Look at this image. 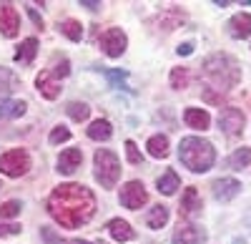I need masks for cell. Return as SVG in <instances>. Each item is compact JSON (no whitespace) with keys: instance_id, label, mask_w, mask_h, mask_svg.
<instances>
[{"instance_id":"cell-21","label":"cell","mask_w":251,"mask_h":244,"mask_svg":"<svg viewBox=\"0 0 251 244\" xmlns=\"http://www.w3.org/2000/svg\"><path fill=\"white\" fill-rule=\"evenodd\" d=\"M146 149H149V154L153 159H166V156H169V138H166L163 134H156V136L149 138Z\"/></svg>"},{"instance_id":"cell-28","label":"cell","mask_w":251,"mask_h":244,"mask_svg":"<svg viewBox=\"0 0 251 244\" xmlns=\"http://www.w3.org/2000/svg\"><path fill=\"white\" fill-rule=\"evenodd\" d=\"M20 201H15V199H10V201H5V204H0V219H13V217H18L20 214Z\"/></svg>"},{"instance_id":"cell-16","label":"cell","mask_w":251,"mask_h":244,"mask_svg":"<svg viewBox=\"0 0 251 244\" xmlns=\"http://www.w3.org/2000/svg\"><path fill=\"white\" fill-rule=\"evenodd\" d=\"M183 121H186V126L203 131V129H208V124H211V116H208V111H203V108H186Z\"/></svg>"},{"instance_id":"cell-13","label":"cell","mask_w":251,"mask_h":244,"mask_svg":"<svg viewBox=\"0 0 251 244\" xmlns=\"http://www.w3.org/2000/svg\"><path fill=\"white\" fill-rule=\"evenodd\" d=\"M228 33H231V38H249L251 35V15L249 13H236L231 20H228Z\"/></svg>"},{"instance_id":"cell-1","label":"cell","mask_w":251,"mask_h":244,"mask_svg":"<svg viewBox=\"0 0 251 244\" xmlns=\"http://www.w3.org/2000/svg\"><path fill=\"white\" fill-rule=\"evenodd\" d=\"M48 214L63 229H78L96 214V196L83 184H60L48 196Z\"/></svg>"},{"instance_id":"cell-25","label":"cell","mask_w":251,"mask_h":244,"mask_svg":"<svg viewBox=\"0 0 251 244\" xmlns=\"http://www.w3.org/2000/svg\"><path fill=\"white\" fill-rule=\"evenodd\" d=\"M13 88H15V76H13L8 68H0V98L8 101L5 96H8Z\"/></svg>"},{"instance_id":"cell-37","label":"cell","mask_w":251,"mask_h":244,"mask_svg":"<svg viewBox=\"0 0 251 244\" xmlns=\"http://www.w3.org/2000/svg\"><path fill=\"white\" fill-rule=\"evenodd\" d=\"M80 5H83V8H88V10H98V8H100L98 0H80Z\"/></svg>"},{"instance_id":"cell-17","label":"cell","mask_w":251,"mask_h":244,"mask_svg":"<svg viewBox=\"0 0 251 244\" xmlns=\"http://www.w3.org/2000/svg\"><path fill=\"white\" fill-rule=\"evenodd\" d=\"M156 187H158V191H161V194L171 196V194H176V189L181 187V179H178V174H176L174 169H169V171H163V174L158 176Z\"/></svg>"},{"instance_id":"cell-35","label":"cell","mask_w":251,"mask_h":244,"mask_svg":"<svg viewBox=\"0 0 251 244\" xmlns=\"http://www.w3.org/2000/svg\"><path fill=\"white\" fill-rule=\"evenodd\" d=\"M176 53H178V55H191V53H194V43H181V46L176 48Z\"/></svg>"},{"instance_id":"cell-15","label":"cell","mask_w":251,"mask_h":244,"mask_svg":"<svg viewBox=\"0 0 251 244\" xmlns=\"http://www.w3.org/2000/svg\"><path fill=\"white\" fill-rule=\"evenodd\" d=\"M106 229H108V234L116 242H131V239H136V232L131 229L128 221H123V219H111Z\"/></svg>"},{"instance_id":"cell-27","label":"cell","mask_w":251,"mask_h":244,"mask_svg":"<svg viewBox=\"0 0 251 244\" xmlns=\"http://www.w3.org/2000/svg\"><path fill=\"white\" fill-rule=\"evenodd\" d=\"M68 116L73 118V121H86L88 118V113H91V108H88V104H80V101H73V104H68Z\"/></svg>"},{"instance_id":"cell-8","label":"cell","mask_w":251,"mask_h":244,"mask_svg":"<svg viewBox=\"0 0 251 244\" xmlns=\"http://www.w3.org/2000/svg\"><path fill=\"white\" fill-rule=\"evenodd\" d=\"M20 28V15L13 3H0V33L5 38H15Z\"/></svg>"},{"instance_id":"cell-9","label":"cell","mask_w":251,"mask_h":244,"mask_svg":"<svg viewBox=\"0 0 251 244\" xmlns=\"http://www.w3.org/2000/svg\"><path fill=\"white\" fill-rule=\"evenodd\" d=\"M174 244H206V232L196 224L183 221V224H178L176 232H174Z\"/></svg>"},{"instance_id":"cell-22","label":"cell","mask_w":251,"mask_h":244,"mask_svg":"<svg viewBox=\"0 0 251 244\" xmlns=\"http://www.w3.org/2000/svg\"><path fill=\"white\" fill-rule=\"evenodd\" d=\"M181 209H183V214H196V212H201V196H199L196 187H188V189L183 191Z\"/></svg>"},{"instance_id":"cell-36","label":"cell","mask_w":251,"mask_h":244,"mask_svg":"<svg viewBox=\"0 0 251 244\" xmlns=\"http://www.w3.org/2000/svg\"><path fill=\"white\" fill-rule=\"evenodd\" d=\"M28 15L33 18V23H35L38 28H43V18H40V15L35 13V8H30V5H28Z\"/></svg>"},{"instance_id":"cell-18","label":"cell","mask_w":251,"mask_h":244,"mask_svg":"<svg viewBox=\"0 0 251 244\" xmlns=\"http://www.w3.org/2000/svg\"><path fill=\"white\" fill-rule=\"evenodd\" d=\"M35 53H38V40L35 38H25L23 43L18 46V51H15V60L23 63V66H28V63H33Z\"/></svg>"},{"instance_id":"cell-5","label":"cell","mask_w":251,"mask_h":244,"mask_svg":"<svg viewBox=\"0 0 251 244\" xmlns=\"http://www.w3.org/2000/svg\"><path fill=\"white\" fill-rule=\"evenodd\" d=\"M28 169H30V156L25 149H10L0 156V174L18 179V176L28 174Z\"/></svg>"},{"instance_id":"cell-2","label":"cell","mask_w":251,"mask_h":244,"mask_svg":"<svg viewBox=\"0 0 251 244\" xmlns=\"http://www.w3.org/2000/svg\"><path fill=\"white\" fill-rule=\"evenodd\" d=\"M178 159H181V164L186 169H191L194 174H203L214 166L216 151L211 146V141H206L201 136H186V138H181Z\"/></svg>"},{"instance_id":"cell-12","label":"cell","mask_w":251,"mask_h":244,"mask_svg":"<svg viewBox=\"0 0 251 244\" xmlns=\"http://www.w3.org/2000/svg\"><path fill=\"white\" fill-rule=\"evenodd\" d=\"M239 191H241V184L236 179H219V181H214V196L219 201H231Z\"/></svg>"},{"instance_id":"cell-4","label":"cell","mask_w":251,"mask_h":244,"mask_svg":"<svg viewBox=\"0 0 251 244\" xmlns=\"http://www.w3.org/2000/svg\"><path fill=\"white\" fill-rule=\"evenodd\" d=\"M93 164H96V179L103 189H113L121 179V161L113 151L108 149H98L93 156Z\"/></svg>"},{"instance_id":"cell-11","label":"cell","mask_w":251,"mask_h":244,"mask_svg":"<svg viewBox=\"0 0 251 244\" xmlns=\"http://www.w3.org/2000/svg\"><path fill=\"white\" fill-rule=\"evenodd\" d=\"M35 86H38V91L43 93L48 101H53V98H58V93H60V78H58L53 71H43V73H38Z\"/></svg>"},{"instance_id":"cell-19","label":"cell","mask_w":251,"mask_h":244,"mask_svg":"<svg viewBox=\"0 0 251 244\" xmlns=\"http://www.w3.org/2000/svg\"><path fill=\"white\" fill-rule=\"evenodd\" d=\"M111 136H113V126L106 118H98L88 126V138H93V141H108Z\"/></svg>"},{"instance_id":"cell-14","label":"cell","mask_w":251,"mask_h":244,"mask_svg":"<svg viewBox=\"0 0 251 244\" xmlns=\"http://www.w3.org/2000/svg\"><path fill=\"white\" fill-rule=\"evenodd\" d=\"M83 161V154L80 149H66L60 156H58V171L60 174H73Z\"/></svg>"},{"instance_id":"cell-3","label":"cell","mask_w":251,"mask_h":244,"mask_svg":"<svg viewBox=\"0 0 251 244\" xmlns=\"http://www.w3.org/2000/svg\"><path fill=\"white\" fill-rule=\"evenodd\" d=\"M203 76L211 81V83L219 91H228L239 83V63L231 55H224V53H214L203 60Z\"/></svg>"},{"instance_id":"cell-34","label":"cell","mask_w":251,"mask_h":244,"mask_svg":"<svg viewBox=\"0 0 251 244\" xmlns=\"http://www.w3.org/2000/svg\"><path fill=\"white\" fill-rule=\"evenodd\" d=\"M53 73H55L58 78H66V76L71 73V63H68V60H60V66H55Z\"/></svg>"},{"instance_id":"cell-10","label":"cell","mask_w":251,"mask_h":244,"mask_svg":"<svg viewBox=\"0 0 251 244\" xmlns=\"http://www.w3.org/2000/svg\"><path fill=\"white\" fill-rule=\"evenodd\" d=\"M219 126H221V131L228 134V136L239 134V131L244 129V113H241L239 108H224L221 116H219Z\"/></svg>"},{"instance_id":"cell-38","label":"cell","mask_w":251,"mask_h":244,"mask_svg":"<svg viewBox=\"0 0 251 244\" xmlns=\"http://www.w3.org/2000/svg\"><path fill=\"white\" fill-rule=\"evenodd\" d=\"M73 244H103V242H73Z\"/></svg>"},{"instance_id":"cell-29","label":"cell","mask_w":251,"mask_h":244,"mask_svg":"<svg viewBox=\"0 0 251 244\" xmlns=\"http://www.w3.org/2000/svg\"><path fill=\"white\" fill-rule=\"evenodd\" d=\"M188 83V71L186 68H174L171 71V88H186Z\"/></svg>"},{"instance_id":"cell-7","label":"cell","mask_w":251,"mask_h":244,"mask_svg":"<svg viewBox=\"0 0 251 244\" xmlns=\"http://www.w3.org/2000/svg\"><path fill=\"white\" fill-rule=\"evenodd\" d=\"M146 201H149V191H146V187L141 184V181H128V184H123L121 189V204L126 209H141Z\"/></svg>"},{"instance_id":"cell-30","label":"cell","mask_w":251,"mask_h":244,"mask_svg":"<svg viewBox=\"0 0 251 244\" xmlns=\"http://www.w3.org/2000/svg\"><path fill=\"white\" fill-rule=\"evenodd\" d=\"M103 73H106V78L111 81L113 88H128L126 86V73L123 71H103Z\"/></svg>"},{"instance_id":"cell-32","label":"cell","mask_w":251,"mask_h":244,"mask_svg":"<svg viewBox=\"0 0 251 244\" xmlns=\"http://www.w3.org/2000/svg\"><path fill=\"white\" fill-rule=\"evenodd\" d=\"M126 154H128V161H131V164H141V151H138V146L133 144L131 138L126 141Z\"/></svg>"},{"instance_id":"cell-20","label":"cell","mask_w":251,"mask_h":244,"mask_svg":"<svg viewBox=\"0 0 251 244\" xmlns=\"http://www.w3.org/2000/svg\"><path fill=\"white\" fill-rule=\"evenodd\" d=\"M25 113V104L23 101H0V121H10V118H20Z\"/></svg>"},{"instance_id":"cell-33","label":"cell","mask_w":251,"mask_h":244,"mask_svg":"<svg viewBox=\"0 0 251 244\" xmlns=\"http://www.w3.org/2000/svg\"><path fill=\"white\" fill-rule=\"evenodd\" d=\"M20 234V224H0V237H15Z\"/></svg>"},{"instance_id":"cell-31","label":"cell","mask_w":251,"mask_h":244,"mask_svg":"<svg viewBox=\"0 0 251 244\" xmlns=\"http://www.w3.org/2000/svg\"><path fill=\"white\" fill-rule=\"evenodd\" d=\"M71 138V131L66 129V126H55L53 131H50V144L55 146V144H63V141H68Z\"/></svg>"},{"instance_id":"cell-24","label":"cell","mask_w":251,"mask_h":244,"mask_svg":"<svg viewBox=\"0 0 251 244\" xmlns=\"http://www.w3.org/2000/svg\"><path fill=\"white\" fill-rule=\"evenodd\" d=\"M58 30L63 33V35H68L73 43H78V40L83 38V26L78 23V20H73V18H66V20H60L58 23Z\"/></svg>"},{"instance_id":"cell-26","label":"cell","mask_w":251,"mask_h":244,"mask_svg":"<svg viewBox=\"0 0 251 244\" xmlns=\"http://www.w3.org/2000/svg\"><path fill=\"white\" fill-rule=\"evenodd\" d=\"M228 164L234 169H244L251 164V149H236L231 156H228Z\"/></svg>"},{"instance_id":"cell-6","label":"cell","mask_w":251,"mask_h":244,"mask_svg":"<svg viewBox=\"0 0 251 244\" xmlns=\"http://www.w3.org/2000/svg\"><path fill=\"white\" fill-rule=\"evenodd\" d=\"M98 46L103 48V53H106L108 58H121L126 46H128V38H126V33L121 28H108V30L100 33Z\"/></svg>"},{"instance_id":"cell-23","label":"cell","mask_w":251,"mask_h":244,"mask_svg":"<svg viewBox=\"0 0 251 244\" xmlns=\"http://www.w3.org/2000/svg\"><path fill=\"white\" fill-rule=\"evenodd\" d=\"M166 221H169V207H163V204L153 207L149 214H146V224H149L151 229H161V227H166Z\"/></svg>"}]
</instances>
